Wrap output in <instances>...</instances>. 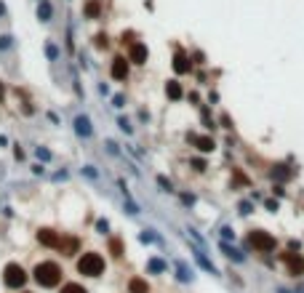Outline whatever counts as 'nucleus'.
<instances>
[{
  "label": "nucleus",
  "instance_id": "f257e3e1",
  "mask_svg": "<svg viewBox=\"0 0 304 293\" xmlns=\"http://www.w3.org/2000/svg\"><path fill=\"white\" fill-rule=\"evenodd\" d=\"M61 267L56 261H40V264L35 267V283L40 285V288H56L61 283Z\"/></svg>",
  "mask_w": 304,
  "mask_h": 293
},
{
  "label": "nucleus",
  "instance_id": "f03ea898",
  "mask_svg": "<svg viewBox=\"0 0 304 293\" xmlns=\"http://www.w3.org/2000/svg\"><path fill=\"white\" fill-rule=\"evenodd\" d=\"M77 272L85 275V277H99L104 272V259H101L99 253H83V256L77 259Z\"/></svg>",
  "mask_w": 304,
  "mask_h": 293
},
{
  "label": "nucleus",
  "instance_id": "7ed1b4c3",
  "mask_svg": "<svg viewBox=\"0 0 304 293\" xmlns=\"http://www.w3.org/2000/svg\"><path fill=\"white\" fill-rule=\"evenodd\" d=\"M248 245H251L254 251L259 253H270L278 248V240L272 237L270 232H262V229H254V232H248Z\"/></svg>",
  "mask_w": 304,
  "mask_h": 293
},
{
  "label": "nucleus",
  "instance_id": "20e7f679",
  "mask_svg": "<svg viewBox=\"0 0 304 293\" xmlns=\"http://www.w3.org/2000/svg\"><path fill=\"white\" fill-rule=\"evenodd\" d=\"M3 283L8 285V288H21V285L27 283V272L19 264H5V269H3Z\"/></svg>",
  "mask_w": 304,
  "mask_h": 293
},
{
  "label": "nucleus",
  "instance_id": "39448f33",
  "mask_svg": "<svg viewBox=\"0 0 304 293\" xmlns=\"http://www.w3.org/2000/svg\"><path fill=\"white\" fill-rule=\"evenodd\" d=\"M283 264L288 267V272H291L294 277L304 275V256L302 253H283Z\"/></svg>",
  "mask_w": 304,
  "mask_h": 293
},
{
  "label": "nucleus",
  "instance_id": "423d86ee",
  "mask_svg": "<svg viewBox=\"0 0 304 293\" xmlns=\"http://www.w3.org/2000/svg\"><path fill=\"white\" fill-rule=\"evenodd\" d=\"M37 240H40V245H45V248H59L61 245V237L53 232V229H40V232H37Z\"/></svg>",
  "mask_w": 304,
  "mask_h": 293
},
{
  "label": "nucleus",
  "instance_id": "0eeeda50",
  "mask_svg": "<svg viewBox=\"0 0 304 293\" xmlns=\"http://www.w3.org/2000/svg\"><path fill=\"white\" fill-rule=\"evenodd\" d=\"M110 75H112L115 80H126V78H128V61L118 56V59L112 61V69H110Z\"/></svg>",
  "mask_w": 304,
  "mask_h": 293
},
{
  "label": "nucleus",
  "instance_id": "6e6552de",
  "mask_svg": "<svg viewBox=\"0 0 304 293\" xmlns=\"http://www.w3.org/2000/svg\"><path fill=\"white\" fill-rule=\"evenodd\" d=\"M131 61H136V64H144V61H147V45L144 43H134V45H131Z\"/></svg>",
  "mask_w": 304,
  "mask_h": 293
},
{
  "label": "nucleus",
  "instance_id": "1a4fd4ad",
  "mask_svg": "<svg viewBox=\"0 0 304 293\" xmlns=\"http://www.w3.org/2000/svg\"><path fill=\"white\" fill-rule=\"evenodd\" d=\"M128 293H150V285H147V280H142V277H131Z\"/></svg>",
  "mask_w": 304,
  "mask_h": 293
},
{
  "label": "nucleus",
  "instance_id": "9d476101",
  "mask_svg": "<svg viewBox=\"0 0 304 293\" xmlns=\"http://www.w3.org/2000/svg\"><path fill=\"white\" fill-rule=\"evenodd\" d=\"M174 69L179 75H184V72H190V61H187L184 53H176V59H174Z\"/></svg>",
  "mask_w": 304,
  "mask_h": 293
},
{
  "label": "nucleus",
  "instance_id": "9b49d317",
  "mask_svg": "<svg viewBox=\"0 0 304 293\" xmlns=\"http://www.w3.org/2000/svg\"><path fill=\"white\" fill-rule=\"evenodd\" d=\"M61 253H64V256H75V251H77V240L75 237H69V240H61Z\"/></svg>",
  "mask_w": 304,
  "mask_h": 293
},
{
  "label": "nucleus",
  "instance_id": "f8f14e48",
  "mask_svg": "<svg viewBox=\"0 0 304 293\" xmlns=\"http://www.w3.org/2000/svg\"><path fill=\"white\" fill-rule=\"evenodd\" d=\"M166 94H168V99H182V86L176 80H171L166 86Z\"/></svg>",
  "mask_w": 304,
  "mask_h": 293
},
{
  "label": "nucleus",
  "instance_id": "ddd939ff",
  "mask_svg": "<svg viewBox=\"0 0 304 293\" xmlns=\"http://www.w3.org/2000/svg\"><path fill=\"white\" fill-rule=\"evenodd\" d=\"M195 144H198V149H200V152H211V149H214V139H208V136L195 139Z\"/></svg>",
  "mask_w": 304,
  "mask_h": 293
},
{
  "label": "nucleus",
  "instance_id": "4468645a",
  "mask_svg": "<svg viewBox=\"0 0 304 293\" xmlns=\"http://www.w3.org/2000/svg\"><path fill=\"white\" fill-rule=\"evenodd\" d=\"M110 251H112V256H115V259H120V256H123V243L118 240V237H112V240H110Z\"/></svg>",
  "mask_w": 304,
  "mask_h": 293
},
{
  "label": "nucleus",
  "instance_id": "2eb2a0df",
  "mask_svg": "<svg viewBox=\"0 0 304 293\" xmlns=\"http://www.w3.org/2000/svg\"><path fill=\"white\" fill-rule=\"evenodd\" d=\"M61 293H88V291H85L80 283H67L64 288H61Z\"/></svg>",
  "mask_w": 304,
  "mask_h": 293
},
{
  "label": "nucleus",
  "instance_id": "dca6fc26",
  "mask_svg": "<svg viewBox=\"0 0 304 293\" xmlns=\"http://www.w3.org/2000/svg\"><path fill=\"white\" fill-rule=\"evenodd\" d=\"M85 13H88L91 19H96L99 16V0H91V3L85 5Z\"/></svg>",
  "mask_w": 304,
  "mask_h": 293
},
{
  "label": "nucleus",
  "instance_id": "f3484780",
  "mask_svg": "<svg viewBox=\"0 0 304 293\" xmlns=\"http://www.w3.org/2000/svg\"><path fill=\"white\" fill-rule=\"evenodd\" d=\"M77 134H83V136H88V134H91L88 120H85V118H77Z\"/></svg>",
  "mask_w": 304,
  "mask_h": 293
},
{
  "label": "nucleus",
  "instance_id": "a211bd4d",
  "mask_svg": "<svg viewBox=\"0 0 304 293\" xmlns=\"http://www.w3.org/2000/svg\"><path fill=\"white\" fill-rule=\"evenodd\" d=\"M195 256H198V261H200V267H203V269H208V272H216L214 264H211V261H208L206 256H203V253H195Z\"/></svg>",
  "mask_w": 304,
  "mask_h": 293
},
{
  "label": "nucleus",
  "instance_id": "6ab92c4d",
  "mask_svg": "<svg viewBox=\"0 0 304 293\" xmlns=\"http://www.w3.org/2000/svg\"><path fill=\"white\" fill-rule=\"evenodd\" d=\"M163 269H166V264H163L160 259H152L150 261V272H163Z\"/></svg>",
  "mask_w": 304,
  "mask_h": 293
},
{
  "label": "nucleus",
  "instance_id": "aec40b11",
  "mask_svg": "<svg viewBox=\"0 0 304 293\" xmlns=\"http://www.w3.org/2000/svg\"><path fill=\"white\" fill-rule=\"evenodd\" d=\"M222 251H224V253H227V256H230V259H235V261H240V259H243V256H240V253H235V251H232V248H230V245H222Z\"/></svg>",
  "mask_w": 304,
  "mask_h": 293
},
{
  "label": "nucleus",
  "instance_id": "412c9836",
  "mask_svg": "<svg viewBox=\"0 0 304 293\" xmlns=\"http://www.w3.org/2000/svg\"><path fill=\"white\" fill-rule=\"evenodd\" d=\"M299 293H304V288H299Z\"/></svg>",
  "mask_w": 304,
  "mask_h": 293
}]
</instances>
